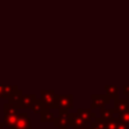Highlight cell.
I'll list each match as a JSON object with an SVG mask.
<instances>
[{
    "label": "cell",
    "mask_w": 129,
    "mask_h": 129,
    "mask_svg": "<svg viewBox=\"0 0 129 129\" xmlns=\"http://www.w3.org/2000/svg\"><path fill=\"white\" fill-rule=\"evenodd\" d=\"M14 129H32L30 118L26 113H19Z\"/></svg>",
    "instance_id": "obj_6"
},
{
    "label": "cell",
    "mask_w": 129,
    "mask_h": 129,
    "mask_svg": "<svg viewBox=\"0 0 129 129\" xmlns=\"http://www.w3.org/2000/svg\"><path fill=\"white\" fill-rule=\"evenodd\" d=\"M19 89L16 85H4V94H3V98L5 100H8L15 92H17Z\"/></svg>",
    "instance_id": "obj_11"
},
{
    "label": "cell",
    "mask_w": 129,
    "mask_h": 129,
    "mask_svg": "<svg viewBox=\"0 0 129 129\" xmlns=\"http://www.w3.org/2000/svg\"><path fill=\"white\" fill-rule=\"evenodd\" d=\"M114 112L117 113L118 115L123 113L124 111L129 109V97L127 96V98L125 99H115L114 100Z\"/></svg>",
    "instance_id": "obj_7"
},
{
    "label": "cell",
    "mask_w": 129,
    "mask_h": 129,
    "mask_svg": "<svg viewBox=\"0 0 129 129\" xmlns=\"http://www.w3.org/2000/svg\"><path fill=\"white\" fill-rule=\"evenodd\" d=\"M54 120H55V117L50 112V109H44L43 112L40 114V122H42V123H45V122L53 123Z\"/></svg>",
    "instance_id": "obj_13"
},
{
    "label": "cell",
    "mask_w": 129,
    "mask_h": 129,
    "mask_svg": "<svg viewBox=\"0 0 129 129\" xmlns=\"http://www.w3.org/2000/svg\"><path fill=\"white\" fill-rule=\"evenodd\" d=\"M91 126L93 129H106V121L103 120L101 117H96L94 121H92Z\"/></svg>",
    "instance_id": "obj_16"
},
{
    "label": "cell",
    "mask_w": 129,
    "mask_h": 129,
    "mask_svg": "<svg viewBox=\"0 0 129 129\" xmlns=\"http://www.w3.org/2000/svg\"><path fill=\"white\" fill-rule=\"evenodd\" d=\"M70 119H71V128L72 129H81L83 127L88 126V123L84 121V119L78 114V113H70Z\"/></svg>",
    "instance_id": "obj_8"
},
{
    "label": "cell",
    "mask_w": 129,
    "mask_h": 129,
    "mask_svg": "<svg viewBox=\"0 0 129 129\" xmlns=\"http://www.w3.org/2000/svg\"><path fill=\"white\" fill-rule=\"evenodd\" d=\"M5 125H4V123L3 122H0V129H3V127H4Z\"/></svg>",
    "instance_id": "obj_25"
},
{
    "label": "cell",
    "mask_w": 129,
    "mask_h": 129,
    "mask_svg": "<svg viewBox=\"0 0 129 129\" xmlns=\"http://www.w3.org/2000/svg\"><path fill=\"white\" fill-rule=\"evenodd\" d=\"M77 113L84 119L85 122H87L88 124L92 122L93 118H96V114L92 112L91 108H78Z\"/></svg>",
    "instance_id": "obj_10"
},
{
    "label": "cell",
    "mask_w": 129,
    "mask_h": 129,
    "mask_svg": "<svg viewBox=\"0 0 129 129\" xmlns=\"http://www.w3.org/2000/svg\"><path fill=\"white\" fill-rule=\"evenodd\" d=\"M55 92L53 90H41L40 91V101L43 103L45 109H54Z\"/></svg>",
    "instance_id": "obj_3"
},
{
    "label": "cell",
    "mask_w": 129,
    "mask_h": 129,
    "mask_svg": "<svg viewBox=\"0 0 129 129\" xmlns=\"http://www.w3.org/2000/svg\"><path fill=\"white\" fill-rule=\"evenodd\" d=\"M118 118L120 119V121L122 123H124L125 125H127L129 127V109L126 110V111H124L123 113L119 114L118 115Z\"/></svg>",
    "instance_id": "obj_19"
},
{
    "label": "cell",
    "mask_w": 129,
    "mask_h": 129,
    "mask_svg": "<svg viewBox=\"0 0 129 129\" xmlns=\"http://www.w3.org/2000/svg\"><path fill=\"white\" fill-rule=\"evenodd\" d=\"M30 109H31L32 112L35 113V114H41V113L43 112V110L45 109V107H44L43 103L40 101V99H37V100L33 103V105L31 106Z\"/></svg>",
    "instance_id": "obj_17"
},
{
    "label": "cell",
    "mask_w": 129,
    "mask_h": 129,
    "mask_svg": "<svg viewBox=\"0 0 129 129\" xmlns=\"http://www.w3.org/2000/svg\"><path fill=\"white\" fill-rule=\"evenodd\" d=\"M105 90H106V94L113 100L115 99H118L119 96H118V87L115 86V85H106L105 86Z\"/></svg>",
    "instance_id": "obj_12"
},
{
    "label": "cell",
    "mask_w": 129,
    "mask_h": 129,
    "mask_svg": "<svg viewBox=\"0 0 129 129\" xmlns=\"http://www.w3.org/2000/svg\"><path fill=\"white\" fill-rule=\"evenodd\" d=\"M70 113H59V116L56 117L53 122L54 127H57V129H70Z\"/></svg>",
    "instance_id": "obj_5"
},
{
    "label": "cell",
    "mask_w": 129,
    "mask_h": 129,
    "mask_svg": "<svg viewBox=\"0 0 129 129\" xmlns=\"http://www.w3.org/2000/svg\"><path fill=\"white\" fill-rule=\"evenodd\" d=\"M74 107V96L73 95H57L55 96L54 109H72Z\"/></svg>",
    "instance_id": "obj_2"
},
{
    "label": "cell",
    "mask_w": 129,
    "mask_h": 129,
    "mask_svg": "<svg viewBox=\"0 0 129 129\" xmlns=\"http://www.w3.org/2000/svg\"><path fill=\"white\" fill-rule=\"evenodd\" d=\"M120 119L118 117L111 118L109 120H106V129H118V126L120 124Z\"/></svg>",
    "instance_id": "obj_18"
},
{
    "label": "cell",
    "mask_w": 129,
    "mask_h": 129,
    "mask_svg": "<svg viewBox=\"0 0 129 129\" xmlns=\"http://www.w3.org/2000/svg\"><path fill=\"white\" fill-rule=\"evenodd\" d=\"M128 97H129V96H128Z\"/></svg>",
    "instance_id": "obj_26"
},
{
    "label": "cell",
    "mask_w": 129,
    "mask_h": 129,
    "mask_svg": "<svg viewBox=\"0 0 129 129\" xmlns=\"http://www.w3.org/2000/svg\"><path fill=\"white\" fill-rule=\"evenodd\" d=\"M4 94V85H0V98H3Z\"/></svg>",
    "instance_id": "obj_22"
},
{
    "label": "cell",
    "mask_w": 129,
    "mask_h": 129,
    "mask_svg": "<svg viewBox=\"0 0 129 129\" xmlns=\"http://www.w3.org/2000/svg\"><path fill=\"white\" fill-rule=\"evenodd\" d=\"M114 109L113 108H100V117L103 120H109L111 118H113V114H114Z\"/></svg>",
    "instance_id": "obj_15"
},
{
    "label": "cell",
    "mask_w": 129,
    "mask_h": 129,
    "mask_svg": "<svg viewBox=\"0 0 129 129\" xmlns=\"http://www.w3.org/2000/svg\"><path fill=\"white\" fill-rule=\"evenodd\" d=\"M92 104L91 109H97V108H104L106 105H109L111 102V98L107 94H93L91 96Z\"/></svg>",
    "instance_id": "obj_4"
},
{
    "label": "cell",
    "mask_w": 129,
    "mask_h": 129,
    "mask_svg": "<svg viewBox=\"0 0 129 129\" xmlns=\"http://www.w3.org/2000/svg\"><path fill=\"white\" fill-rule=\"evenodd\" d=\"M123 94L125 96H129V86L128 85H124L123 86Z\"/></svg>",
    "instance_id": "obj_20"
},
{
    "label": "cell",
    "mask_w": 129,
    "mask_h": 129,
    "mask_svg": "<svg viewBox=\"0 0 129 129\" xmlns=\"http://www.w3.org/2000/svg\"><path fill=\"white\" fill-rule=\"evenodd\" d=\"M59 113H69V110H67V109H58V114Z\"/></svg>",
    "instance_id": "obj_23"
},
{
    "label": "cell",
    "mask_w": 129,
    "mask_h": 129,
    "mask_svg": "<svg viewBox=\"0 0 129 129\" xmlns=\"http://www.w3.org/2000/svg\"><path fill=\"white\" fill-rule=\"evenodd\" d=\"M18 110L19 108L11 103H6L4 104L3 107V123L8 129H14L16 120L18 117Z\"/></svg>",
    "instance_id": "obj_1"
},
{
    "label": "cell",
    "mask_w": 129,
    "mask_h": 129,
    "mask_svg": "<svg viewBox=\"0 0 129 129\" xmlns=\"http://www.w3.org/2000/svg\"><path fill=\"white\" fill-rule=\"evenodd\" d=\"M81 129H93V128H92V126H91V125H90V126L88 125V126H86V127H83V128H81Z\"/></svg>",
    "instance_id": "obj_24"
},
{
    "label": "cell",
    "mask_w": 129,
    "mask_h": 129,
    "mask_svg": "<svg viewBox=\"0 0 129 129\" xmlns=\"http://www.w3.org/2000/svg\"><path fill=\"white\" fill-rule=\"evenodd\" d=\"M36 100H37V98H36L35 94H25V95H23V97L18 105V108L19 109H30Z\"/></svg>",
    "instance_id": "obj_9"
},
{
    "label": "cell",
    "mask_w": 129,
    "mask_h": 129,
    "mask_svg": "<svg viewBox=\"0 0 129 129\" xmlns=\"http://www.w3.org/2000/svg\"><path fill=\"white\" fill-rule=\"evenodd\" d=\"M118 129H129V127H128L127 125H125L124 123L120 122V124H119V126H118Z\"/></svg>",
    "instance_id": "obj_21"
},
{
    "label": "cell",
    "mask_w": 129,
    "mask_h": 129,
    "mask_svg": "<svg viewBox=\"0 0 129 129\" xmlns=\"http://www.w3.org/2000/svg\"><path fill=\"white\" fill-rule=\"evenodd\" d=\"M22 97H23V92H22V90L19 89L17 92H15V93L8 99V103H11V104H13V105H15V106L18 107V105H19V103H20Z\"/></svg>",
    "instance_id": "obj_14"
}]
</instances>
